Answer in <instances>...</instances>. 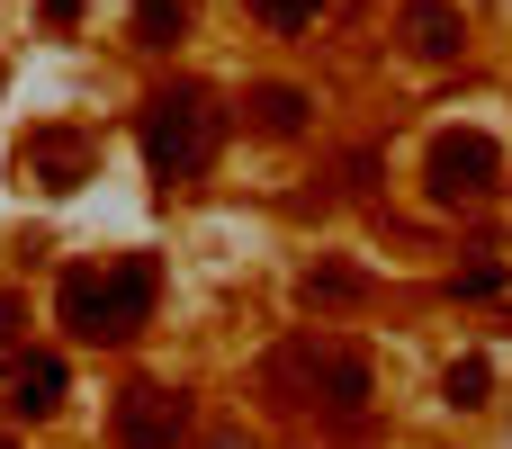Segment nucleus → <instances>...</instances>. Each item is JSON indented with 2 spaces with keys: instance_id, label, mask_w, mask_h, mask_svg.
<instances>
[{
  "instance_id": "nucleus-18",
  "label": "nucleus",
  "mask_w": 512,
  "mask_h": 449,
  "mask_svg": "<svg viewBox=\"0 0 512 449\" xmlns=\"http://www.w3.org/2000/svg\"><path fill=\"white\" fill-rule=\"evenodd\" d=\"M207 449H252V441L243 432H207Z\"/></svg>"
},
{
  "instance_id": "nucleus-17",
  "label": "nucleus",
  "mask_w": 512,
  "mask_h": 449,
  "mask_svg": "<svg viewBox=\"0 0 512 449\" xmlns=\"http://www.w3.org/2000/svg\"><path fill=\"white\" fill-rule=\"evenodd\" d=\"M45 18H54V27H72V18H81V0H45Z\"/></svg>"
},
{
  "instance_id": "nucleus-6",
  "label": "nucleus",
  "mask_w": 512,
  "mask_h": 449,
  "mask_svg": "<svg viewBox=\"0 0 512 449\" xmlns=\"http://www.w3.org/2000/svg\"><path fill=\"white\" fill-rule=\"evenodd\" d=\"M306 405L333 414V423H360V414H369V360L342 351V342H324V360H315V396H306Z\"/></svg>"
},
{
  "instance_id": "nucleus-14",
  "label": "nucleus",
  "mask_w": 512,
  "mask_h": 449,
  "mask_svg": "<svg viewBox=\"0 0 512 449\" xmlns=\"http://www.w3.org/2000/svg\"><path fill=\"white\" fill-rule=\"evenodd\" d=\"M252 18H261L270 36H306V27L324 18V0H252Z\"/></svg>"
},
{
  "instance_id": "nucleus-10",
  "label": "nucleus",
  "mask_w": 512,
  "mask_h": 449,
  "mask_svg": "<svg viewBox=\"0 0 512 449\" xmlns=\"http://www.w3.org/2000/svg\"><path fill=\"white\" fill-rule=\"evenodd\" d=\"M9 405H18V414H54V405H63V360H54V351H27V360L9 369Z\"/></svg>"
},
{
  "instance_id": "nucleus-15",
  "label": "nucleus",
  "mask_w": 512,
  "mask_h": 449,
  "mask_svg": "<svg viewBox=\"0 0 512 449\" xmlns=\"http://www.w3.org/2000/svg\"><path fill=\"white\" fill-rule=\"evenodd\" d=\"M486 387H495V369H486V360H459V369L441 378V396H450L459 414H477V405H486Z\"/></svg>"
},
{
  "instance_id": "nucleus-9",
  "label": "nucleus",
  "mask_w": 512,
  "mask_h": 449,
  "mask_svg": "<svg viewBox=\"0 0 512 449\" xmlns=\"http://www.w3.org/2000/svg\"><path fill=\"white\" fill-rule=\"evenodd\" d=\"M252 126H261V135H306V126H315V99H306L297 81H261V90H252Z\"/></svg>"
},
{
  "instance_id": "nucleus-12",
  "label": "nucleus",
  "mask_w": 512,
  "mask_h": 449,
  "mask_svg": "<svg viewBox=\"0 0 512 449\" xmlns=\"http://www.w3.org/2000/svg\"><path fill=\"white\" fill-rule=\"evenodd\" d=\"M189 36V0H135V45H180Z\"/></svg>"
},
{
  "instance_id": "nucleus-3",
  "label": "nucleus",
  "mask_w": 512,
  "mask_h": 449,
  "mask_svg": "<svg viewBox=\"0 0 512 449\" xmlns=\"http://www.w3.org/2000/svg\"><path fill=\"white\" fill-rule=\"evenodd\" d=\"M423 180H432L441 207H468V198H486V189L504 180V144H495V135H441L432 162H423Z\"/></svg>"
},
{
  "instance_id": "nucleus-19",
  "label": "nucleus",
  "mask_w": 512,
  "mask_h": 449,
  "mask_svg": "<svg viewBox=\"0 0 512 449\" xmlns=\"http://www.w3.org/2000/svg\"><path fill=\"white\" fill-rule=\"evenodd\" d=\"M0 449H9V441H0Z\"/></svg>"
},
{
  "instance_id": "nucleus-1",
  "label": "nucleus",
  "mask_w": 512,
  "mask_h": 449,
  "mask_svg": "<svg viewBox=\"0 0 512 449\" xmlns=\"http://www.w3.org/2000/svg\"><path fill=\"white\" fill-rule=\"evenodd\" d=\"M144 162L162 171V180H198L207 162H216V99L207 90H153L144 99Z\"/></svg>"
},
{
  "instance_id": "nucleus-4",
  "label": "nucleus",
  "mask_w": 512,
  "mask_h": 449,
  "mask_svg": "<svg viewBox=\"0 0 512 449\" xmlns=\"http://www.w3.org/2000/svg\"><path fill=\"white\" fill-rule=\"evenodd\" d=\"M153 261L144 252H126L117 270H99V342H135L144 324H153Z\"/></svg>"
},
{
  "instance_id": "nucleus-7",
  "label": "nucleus",
  "mask_w": 512,
  "mask_h": 449,
  "mask_svg": "<svg viewBox=\"0 0 512 449\" xmlns=\"http://www.w3.org/2000/svg\"><path fill=\"white\" fill-rule=\"evenodd\" d=\"M405 45H414L423 63H459V54H468V18H459L450 0H405Z\"/></svg>"
},
{
  "instance_id": "nucleus-2",
  "label": "nucleus",
  "mask_w": 512,
  "mask_h": 449,
  "mask_svg": "<svg viewBox=\"0 0 512 449\" xmlns=\"http://www.w3.org/2000/svg\"><path fill=\"white\" fill-rule=\"evenodd\" d=\"M189 396L180 387H162V378H135L126 396H117V449H180L189 441Z\"/></svg>"
},
{
  "instance_id": "nucleus-11",
  "label": "nucleus",
  "mask_w": 512,
  "mask_h": 449,
  "mask_svg": "<svg viewBox=\"0 0 512 449\" xmlns=\"http://www.w3.org/2000/svg\"><path fill=\"white\" fill-rule=\"evenodd\" d=\"M54 315H63V333L99 342V270H63V288H54Z\"/></svg>"
},
{
  "instance_id": "nucleus-13",
  "label": "nucleus",
  "mask_w": 512,
  "mask_h": 449,
  "mask_svg": "<svg viewBox=\"0 0 512 449\" xmlns=\"http://www.w3.org/2000/svg\"><path fill=\"white\" fill-rule=\"evenodd\" d=\"M360 297H369V279H360V270H342V261L306 270V306H360Z\"/></svg>"
},
{
  "instance_id": "nucleus-8",
  "label": "nucleus",
  "mask_w": 512,
  "mask_h": 449,
  "mask_svg": "<svg viewBox=\"0 0 512 449\" xmlns=\"http://www.w3.org/2000/svg\"><path fill=\"white\" fill-rule=\"evenodd\" d=\"M315 360H324V342H315V333L279 342V351L261 360V396H279V405H306V396H315Z\"/></svg>"
},
{
  "instance_id": "nucleus-16",
  "label": "nucleus",
  "mask_w": 512,
  "mask_h": 449,
  "mask_svg": "<svg viewBox=\"0 0 512 449\" xmlns=\"http://www.w3.org/2000/svg\"><path fill=\"white\" fill-rule=\"evenodd\" d=\"M18 333H27V306H18V297H0V342H18Z\"/></svg>"
},
{
  "instance_id": "nucleus-5",
  "label": "nucleus",
  "mask_w": 512,
  "mask_h": 449,
  "mask_svg": "<svg viewBox=\"0 0 512 449\" xmlns=\"http://www.w3.org/2000/svg\"><path fill=\"white\" fill-rule=\"evenodd\" d=\"M18 171H27L36 189H54V198H63V189H81V180H90V135L45 126V135H27V144H18Z\"/></svg>"
}]
</instances>
